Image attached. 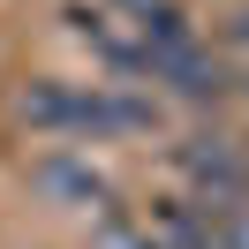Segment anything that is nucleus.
<instances>
[{
	"label": "nucleus",
	"mask_w": 249,
	"mask_h": 249,
	"mask_svg": "<svg viewBox=\"0 0 249 249\" xmlns=\"http://www.w3.org/2000/svg\"><path fill=\"white\" fill-rule=\"evenodd\" d=\"M91 249H159V242H151V227H143L136 212H121V204H113V212L91 219Z\"/></svg>",
	"instance_id": "39448f33"
},
{
	"label": "nucleus",
	"mask_w": 249,
	"mask_h": 249,
	"mask_svg": "<svg viewBox=\"0 0 249 249\" xmlns=\"http://www.w3.org/2000/svg\"><path fill=\"white\" fill-rule=\"evenodd\" d=\"M31 189L46 204H61V212H113V174L98 166L83 143H53V151H38L31 159Z\"/></svg>",
	"instance_id": "7ed1b4c3"
},
{
	"label": "nucleus",
	"mask_w": 249,
	"mask_h": 249,
	"mask_svg": "<svg viewBox=\"0 0 249 249\" xmlns=\"http://www.w3.org/2000/svg\"><path fill=\"white\" fill-rule=\"evenodd\" d=\"M166 166L181 174L189 204H204V212L249 204V151L234 136H181V143H166Z\"/></svg>",
	"instance_id": "f03ea898"
},
{
	"label": "nucleus",
	"mask_w": 249,
	"mask_h": 249,
	"mask_svg": "<svg viewBox=\"0 0 249 249\" xmlns=\"http://www.w3.org/2000/svg\"><path fill=\"white\" fill-rule=\"evenodd\" d=\"M212 242H219V249H249V204L212 212Z\"/></svg>",
	"instance_id": "423d86ee"
},
{
	"label": "nucleus",
	"mask_w": 249,
	"mask_h": 249,
	"mask_svg": "<svg viewBox=\"0 0 249 249\" xmlns=\"http://www.w3.org/2000/svg\"><path fill=\"white\" fill-rule=\"evenodd\" d=\"M98 8H106V16L121 23L143 53H159V46H189V38H196V23H189L181 0H98Z\"/></svg>",
	"instance_id": "20e7f679"
},
{
	"label": "nucleus",
	"mask_w": 249,
	"mask_h": 249,
	"mask_svg": "<svg viewBox=\"0 0 249 249\" xmlns=\"http://www.w3.org/2000/svg\"><path fill=\"white\" fill-rule=\"evenodd\" d=\"M31 136L46 143H128L159 128V98L136 83H68V76H31L8 98Z\"/></svg>",
	"instance_id": "f257e3e1"
}]
</instances>
